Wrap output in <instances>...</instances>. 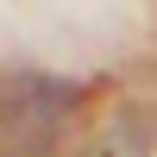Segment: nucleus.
Returning a JSON list of instances; mask_svg holds the SVG:
<instances>
[{"mask_svg":"<svg viewBox=\"0 0 157 157\" xmlns=\"http://www.w3.org/2000/svg\"><path fill=\"white\" fill-rule=\"evenodd\" d=\"M69 126V88L50 75L25 69L0 82V145L25 151V157H50Z\"/></svg>","mask_w":157,"mask_h":157,"instance_id":"obj_1","label":"nucleus"},{"mask_svg":"<svg viewBox=\"0 0 157 157\" xmlns=\"http://www.w3.org/2000/svg\"><path fill=\"white\" fill-rule=\"evenodd\" d=\"M88 157H151V138L138 120H107V132L88 145Z\"/></svg>","mask_w":157,"mask_h":157,"instance_id":"obj_2","label":"nucleus"}]
</instances>
